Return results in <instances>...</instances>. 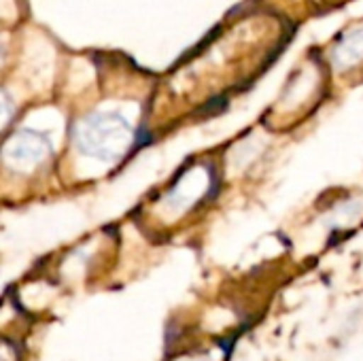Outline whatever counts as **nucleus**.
<instances>
[{
	"label": "nucleus",
	"instance_id": "f03ea898",
	"mask_svg": "<svg viewBox=\"0 0 363 361\" xmlns=\"http://www.w3.org/2000/svg\"><path fill=\"white\" fill-rule=\"evenodd\" d=\"M49 153H51L49 140L30 130L15 134L4 145V162L13 170H23V172H30L32 168L36 170L49 157Z\"/></svg>",
	"mask_w": 363,
	"mask_h": 361
},
{
	"label": "nucleus",
	"instance_id": "f257e3e1",
	"mask_svg": "<svg viewBox=\"0 0 363 361\" xmlns=\"http://www.w3.org/2000/svg\"><path fill=\"white\" fill-rule=\"evenodd\" d=\"M132 140L130 123L117 113H96L79 121L74 130V143L81 153L113 162L125 153Z\"/></svg>",
	"mask_w": 363,
	"mask_h": 361
},
{
	"label": "nucleus",
	"instance_id": "7ed1b4c3",
	"mask_svg": "<svg viewBox=\"0 0 363 361\" xmlns=\"http://www.w3.org/2000/svg\"><path fill=\"white\" fill-rule=\"evenodd\" d=\"M363 57V28H357L353 34H347L342 38V43L338 45L334 60L338 66H349L355 64L357 60Z\"/></svg>",
	"mask_w": 363,
	"mask_h": 361
}]
</instances>
